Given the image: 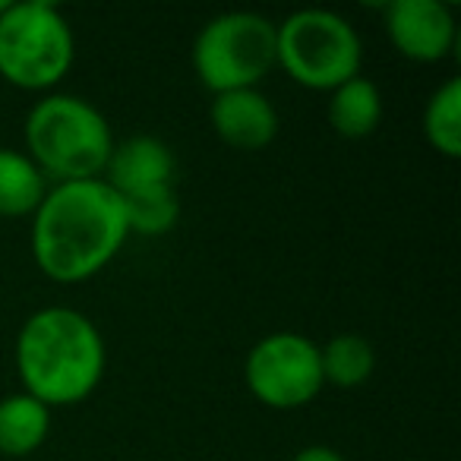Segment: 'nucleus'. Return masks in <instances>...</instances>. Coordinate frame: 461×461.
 I'll list each match as a JSON object with an SVG mask.
<instances>
[{"label":"nucleus","instance_id":"f257e3e1","mask_svg":"<svg viewBox=\"0 0 461 461\" xmlns=\"http://www.w3.org/2000/svg\"><path fill=\"white\" fill-rule=\"evenodd\" d=\"M130 238L123 203L102 177L54 184L32 215V257L58 285H83L114 263Z\"/></svg>","mask_w":461,"mask_h":461},{"label":"nucleus","instance_id":"f03ea898","mask_svg":"<svg viewBox=\"0 0 461 461\" xmlns=\"http://www.w3.org/2000/svg\"><path fill=\"white\" fill-rule=\"evenodd\" d=\"M108 348L98 326L70 307L35 310L16 335V373L23 392L48 408H70L98 389Z\"/></svg>","mask_w":461,"mask_h":461},{"label":"nucleus","instance_id":"7ed1b4c3","mask_svg":"<svg viewBox=\"0 0 461 461\" xmlns=\"http://www.w3.org/2000/svg\"><path fill=\"white\" fill-rule=\"evenodd\" d=\"M26 155L58 184L98 180L114 152V133L102 111L79 95L54 92L32 104L23 127Z\"/></svg>","mask_w":461,"mask_h":461},{"label":"nucleus","instance_id":"20e7f679","mask_svg":"<svg viewBox=\"0 0 461 461\" xmlns=\"http://www.w3.org/2000/svg\"><path fill=\"white\" fill-rule=\"evenodd\" d=\"M77 39L54 4L20 0L0 14V77L23 92H48L70 73Z\"/></svg>","mask_w":461,"mask_h":461},{"label":"nucleus","instance_id":"39448f33","mask_svg":"<svg viewBox=\"0 0 461 461\" xmlns=\"http://www.w3.org/2000/svg\"><path fill=\"white\" fill-rule=\"evenodd\" d=\"M360 64L364 41L357 29L332 10H297L285 23H276V67L303 89H339L360 77Z\"/></svg>","mask_w":461,"mask_h":461},{"label":"nucleus","instance_id":"423d86ee","mask_svg":"<svg viewBox=\"0 0 461 461\" xmlns=\"http://www.w3.org/2000/svg\"><path fill=\"white\" fill-rule=\"evenodd\" d=\"M276 67V23L263 14L234 10L209 20L193 41V70L212 92L257 89Z\"/></svg>","mask_w":461,"mask_h":461},{"label":"nucleus","instance_id":"0eeeda50","mask_svg":"<svg viewBox=\"0 0 461 461\" xmlns=\"http://www.w3.org/2000/svg\"><path fill=\"white\" fill-rule=\"evenodd\" d=\"M250 395L272 411H297L322 392L320 345L301 332H272L244 360Z\"/></svg>","mask_w":461,"mask_h":461},{"label":"nucleus","instance_id":"6e6552de","mask_svg":"<svg viewBox=\"0 0 461 461\" xmlns=\"http://www.w3.org/2000/svg\"><path fill=\"white\" fill-rule=\"evenodd\" d=\"M385 32L404 60L439 64L455 51L458 26L439 0H392L385 7Z\"/></svg>","mask_w":461,"mask_h":461},{"label":"nucleus","instance_id":"1a4fd4ad","mask_svg":"<svg viewBox=\"0 0 461 461\" xmlns=\"http://www.w3.org/2000/svg\"><path fill=\"white\" fill-rule=\"evenodd\" d=\"M209 123L230 149L257 152L278 136V111L259 89H238L212 95Z\"/></svg>","mask_w":461,"mask_h":461},{"label":"nucleus","instance_id":"9d476101","mask_svg":"<svg viewBox=\"0 0 461 461\" xmlns=\"http://www.w3.org/2000/svg\"><path fill=\"white\" fill-rule=\"evenodd\" d=\"M174 171H177L174 152L158 136H130L114 142L102 180L117 196H130L155 186H174Z\"/></svg>","mask_w":461,"mask_h":461},{"label":"nucleus","instance_id":"9b49d317","mask_svg":"<svg viewBox=\"0 0 461 461\" xmlns=\"http://www.w3.org/2000/svg\"><path fill=\"white\" fill-rule=\"evenodd\" d=\"M329 127L345 140H366L383 123V92L373 79L354 77L329 92Z\"/></svg>","mask_w":461,"mask_h":461},{"label":"nucleus","instance_id":"f8f14e48","mask_svg":"<svg viewBox=\"0 0 461 461\" xmlns=\"http://www.w3.org/2000/svg\"><path fill=\"white\" fill-rule=\"evenodd\" d=\"M51 433V408L39 398L16 392L0 398V455L26 458L39 452L41 442Z\"/></svg>","mask_w":461,"mask_h":461},{"label":"nucleus","instance_id":"ddd939ff","mask_svg":"<svg viewBox=\"0 0 461 461\" xmlns=\"http://www.w3.org/2000/svg\"><path fill=\"white\" fill-rule=\"evenodd\" d=\"M48 193V177L35 167L26 152L0 149V215L26 218L35 215Z\"/></svg>","mask_w":461,"mask_h":461},{"label":"nucleus","instance_id":"4468645a","mask_svg":"<svg viewBox=\"0 0 461 461\" xmlns=\"http://www.w3.org/2000/svg\"><path fill=\"white\" fill-rule=\"evenodd\" d=\"M322 383L335 389H357L376 370V351L366 339L354 332H341L320 348Z\"/></svg>","mask_w":461,"mask_h":461},{"label":"nucleus","instance_id":"2eb2a0df","mask_svg":"<svg viewBox=\"0 0 461 461\" xmlns=\"http://www.w3.org/2000/svg\"><path fill=\"white\" fill-rule=\"evenodd\" d=\"M423 136L446 158L461 155V79L452 77L427 98L423 108Z\"/></svg>","mask_w":461,"mask_h":461},{"label":"nucleus","instance_id":"dca6fc26","mask_svg":"<svg viewBox=\"0 0 461 461\" xmlns=\"http://www.w3.org/2000/svg\"><path fill=\"white\" fill-rule=\"evenodd\" d=\"M121 203L130 234H140V238H165L180 218V199L174 186L130 193V196H121Z\"/></svg>","mask_w":461,"mask_h":461},{"label":"nucleus","instance_id":"f3484780","mask_svg":"<svg viewBox=\"0 0 461 461\" xmlns=\"http://www.w3.org/2000/svg\"><path fill=\"white\" fill-rule=\"evenodd\" d=\"M291 461H348V458L329 446H307V448H301Z\"/></svg>","mask_w":461,"mask_h":461},{"label":"nucleus","instance_id":"a211bd4d","mask_svg":"<svg viewBox=\"0 0 461 461\" xmlns=\"http://www.w3.org/2000/svg\"><path fill=\"white\" fill-rule=\"evenodd\" d=\"M7 7H10V0H0V14H4Z\"/></svg>","mask_w":461,"mask_h":461}]
</instances>
